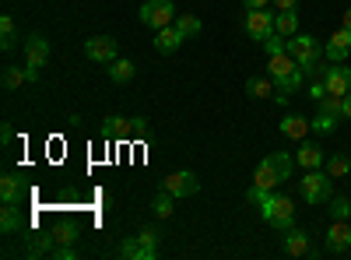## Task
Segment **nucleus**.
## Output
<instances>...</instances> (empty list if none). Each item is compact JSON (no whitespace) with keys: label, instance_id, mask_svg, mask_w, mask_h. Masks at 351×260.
I'll return each instance as SVG.
<instances>
[{"label":"nucleus","instance_id":"nucleus-1","mask_svg":"<svg viewBox=\"0 0 351 260\" xmlns=\"http://www.w3.org/2000/svg\"><path fill=\"white\" fill-rule=\"evenodd\" d=\"M291 172H295V155L271 152L267 158L253 169V187L246 190V200H250V204H260V200L267 197L271 190H278L285 180H291Z\"/></svg>","mask_w":351,"mask_h":260},{"label":"nucleus","instance_id":"nucleus-2","mask_svg":"<svg viewBox=\"0 0 351 260\" xmlns=\"http://www.w3.org/2000/svg\"><path fill=\"white\" fill-rule=\"evenodd\" d=\"M260 218L267 222L271 228H278V233H288V228L295 225V200H291L288 193L271 190L267 197L260 200Z\"/></svg>","mask_w":351,"mask_h":260},{"label":"nucleus","instance_id":"nucleus-3","mask_svg":"<svg viewBox=\"0 0 351 260\" xmlns=\"http://www.w3.org/2000/svg\"><path fill=\"white\" fill-rule=\"evenodd\" d=\"M299 187H302V200H306V204H313V208L327 204V200L334 197V193H330L334 176H330L327 169H306L302 180H299Z\"/></svg>","mask_w":351,"mask_h":260},{"label":"nucleus","instance_id":"nucleus-4","mask_svg":"<svg viewBox=\"0 0 351 260\" xmlns=\"http://www.w3.org/2000/svg\"><path fill=\"white\" fill-rule=\"evenodd\" d=\"M288 53L295 56V64L302 67V74H309L319 60H324V43H319L316 36H309V32H295L288 39Z\"/></svg>","mask_w":351,"mask_h":260},{"label":"nucleus","instance_id":"nucleus-5","mask_svg":"<svg viewBox=\"0 0 351 260\" xmlns=\"http://www.w3.org/2000/svg\"><path fill=\"white\" fill-rule=\"evenodd\" d=\"M176 4L172 0H144L141 4V11H137V18H141V25H148V28H165V25H172L176 21Z\"/></svg>","mask_w":351,"mask_h":260},{"label":"nucleus","instance_id":"nucleus-6","mask_svg":"<svg viewBox=\"0 0 351 260\" xmlns=\"http://www.w3.org/2000/svg\"><path fill=\"white\" fill-rule=\"evenodd\" d=\"M162 190L172 193L176 200H180V197H193L200 190V180L193 176L190 169H176V172H169V176L162 180Z\"/></svg>","mask_w":351,"mask_h":260},{"label":"nucleus","instance_id":"nucleus-7","mask_svg":"<svg viewBox=\"0 0 351 260\" xmlns=\"http://www.w3.org/2000/svg\"><path fill=\"white\" fill-rule=\"evenodd\" d=\"M274 8H260V11H246V36L263 43L267 36H274Z\"/></svg>","mask_w":351,"mask_h":260},{"label":"nucleus","instance_id":"nucleus-8","mask_svg":"<svg viewBox=\"0 0 351 260\" xmlns=\"http://www.w3.org/2000/svg\"><path fill=\"white\" fill-rule=\"evenodd\" d=\"M84 56L106 67L120 56V46H116V39H109V36H92V39H84Z\"/></svg>","mask_w":351,"mask_h":260},{"label":"nucleus","instance_id":"nucleus-9","mask_svg":"<svg viewBox=\"0 0 351 260\" xmlns=\"http://www.w3.org/2000/svg\"><path fill=\"white\" fill-rule=\"evenodd\" d=\"M348 250H351V225H348V218H330V225H327V253L341 257Z\"/></svg>","mask_w":351,"mask_h":260},{"label":"nucleus","instance_id":"nucleus-10","mask_svg":"<svg viewBox=\"0 0 351 260\" xmlns=\"http://www.w3.org/2000/svg\"><path fill=\"white\" fill-rule=\"evenodd\" d=\"M21 46H25V64H28V67H46V64H49V39H46V36L32 32Z\"/></svg>","mask_w":351,"mask_h":260},{"label":"nucleus","instance_id":"nucleus-11","mask_svg":"<svg viewBox=\"0 0 351 260\" xmlns=\"http://www.w3.org/2000/svg\"><path fill=\"white\" fill-rule=\"evenodd\" d=\"M324 56H327V60L330 64H344L348 60V56H351V28H337V32L330 36V43L324 46Z\"/></svg>","mask_w":351,"mask_h":260},{"label":"nucleus","instance_id":"nucleus-12","mask_svg":"<svg viewBox=\"0 0 351 260\" xmlns=\"http://www.w3.org/2000/svg\"><path fill=\"white\" fill-rule=\"evenodd\" d=\"M324 84H327V95H348L351 92V67L330 64L324 74Z\"/></svg>","mask_w":351,"mask_h":260},{"label":"nucleus","instance_id":"nucleus-13","mask_svg":"<svg viewBox=\"0 0 351 260\" xmlns=\"http://www.w3.org/2000/svg\"><path fill=\"white\" fill-rule=\"evenodd\" d=\"M295 71H299V64H295V56H291V53H274V56H267V78H274V84L288 81Z\"/></svg>","mask_w":351,"mask_h":260},{"label":"nucleus","instance_id":"nucleus-14","mask_svg":"<svg viewBox=\"0 0 351 260\" xmlns=\"http://www.w3.org/2000/svg\"><path fill=\"white\" fill-rule=\"evenodd\" d=\"M324 162H327V155H324V148H319L316 141H299V152H295V165L306 172V169H324Z\"/></svg>","mask_w":351,"mask_h":260},{"label":"nucleus","instance_id":"nucleus-15","mask_svg":"<svg viewBox=\"0 0 351 260\" xmlns=\"http://www.w3.org/2000/svg\"><path fill=\"white\" fill-rule=\"evenodd\" d=\"M183 43H186V39L180 36V28H176V25H165V28H158V32H155V49H158L162 56L176 53Z\"/></svg>","mask_w":351,"mask_h":260},{"label":"nucleus","instance_id":"nucleus-16","mask_svg":"<svg viewBox=\"0 0 351 260\" xmlns=\"http://www.w3.org/2000/svg\"><path fill=\"white\" fill-rule=\"evenodd\" d=\"M313 127H309V120L306 117H299V113H288V117L281 120V134L288 137V141H306V134H309Z\"/></svg>","mask_w":351,"mask_h":260},{"label":"nucleus","instance_id":"nucleus-17","mask_svg":"<svg viewBox=\"0 0 351 260\" xmlns=\"http://www.w3.org/2000/svg\"><path fill=\"white\" fill-rule=\"evenodd\" d=\"M285 253H288V257H306V253H313V250H309V236L302 233V228L291 225L288 233H285Z\"/></svg>","mask_w":351,"mask_h":260},{"label":"nucleus","instance_id":"nucleus-18","mask_svg":"<svg viewBox=\"0 0 351 260\" xmlns=\"http://www.w3.org/2000/svg\"><path fill=\"white\" fill-rule=\"evenodd\" d=\"M106 74H109L112 84H127V81H134L137 67H134V60H123V56H116L112 64H106Z\"/></svg>","mask_w":351,"mask_h":260},{"label":"nucleus","instance_id":"nucleus-19","mask_svg":"<svg viewBox=\"0 0 351 260\" xmlns=\"http://www.w3.org/2000/svg\"><path fill=\"white\" fill-rule=\"evenodd\" d=\"M158 253H162V250L144 246L137 236H134V239H127V243L120 246V257H127V260H158Z\"/></svg>","mask_w":351,"mask_h":260},{"label":"nucleus","instance_id":"nucleus-20","mask_svg":"<svg viewBox=\"0 0 351 260\" xmlns=\"http://www.w3.org/2000/svg\"><path fill=\"white\" fill-rule=\"evenodd\" d=\"M274 32L285 36V39L295 36L299 32V11H278L274 14Z\"/></svg>","mask_w":351,"mask_h":260},{"label":"nucleus","instance_id":"nucleus-21","mask_svg":"<svg viewBox=\"0 0 351 260\" xmlns=\"http://www.w3.org/2000/svg\"><path fill=\"white\" fill-rule=\"evenodd\" d=\"M274 92H278L274 78H250L246 81V95H253V99H274Z\"/></svg>","mask_w":351,"mask_h":260},{"label":"nucleus","instance_id":"nucleus-22","mask_svg":"<svg viewBox=\"0 0 351 260\" xmlns=\"http://www.w3.org/2000/svg\"><path fill=\"white\" fill-rule=\"evenodd\" d=\"M21 225H25V218H21L18 204H4V208H0V233H21Z\"/></svg>","mask_w":351,"mask_h":260},{"label":"nucleus","instance_id":"nucleus-23","mask_svg":"<svg viewBox=\"0 0 351 260\" xmlns=\"http://www.w3.org/2000/svg\"><path fill=\"white\" fill-rule=\"evenodd\" d=\"M172 25L180 28V36H183V39H197V36H200V28H204V21H200L197 14H190V11H186V14H176Z\"/></svg>","mask_w":351,"mask_h":260},{"label":"nucleus","instance_id":"nucleus-24","mask_svg":"<svg viewBox=\"0 0 351 260\" xmlns=\"http://www.w3.org/2000/svg\"><path fill=\"white\" fill-rule=\"evenodd\" d=\"M0 200H4V204H21V180L11 176V172L0 180Z\"/></svg>","mask_w":351,"mask_h":260},{"label":"nucleus","instance_id":"nucleus-25","mask_svg":"<svg viewBox=\"0 0 351 260\" xmlns=\"http://www.w3.org/2000/svg\"><path fill=\"white\" fill-rule=\"evenodd\" d=\"M337 120H341L337 113H324V109H319L316 117L309 120V127H313L316 134H334V130H337Z\"/></svg>","mask_w":351,"mask_h":260},{"label":"nucleus","instance_id":"nucleus-26","mask_svg":"<svg viewBox=\"0 0 351 260\" xmlns=\"http://www.w3.org/2000/svg\"><path fill=\"white\" fill-rule=\"evenodd\" d=\"M152 211H155V218H172V211H176V197L165 193V190H158V197L152 200Z\"/></svg>","mask_w":351,"mask_h":260},{"label":"nucleus","instance_id":"nucleus-27","mask_svg":"<svg viewBox=\"0 0 351 260\" xmlns=\"http://www.w3.org/2000/svg\"><path fill=\"white\" fill-rule=\"evenodd\" d=\"M324 169L330 172L334 180H344L348 172H351V158H348V155H330V158L324 162Z\"/></svg>","mask_w":351,"mask_h":260},{"label":"nucleus","instance_id":"nucleus-28","mask_svg":"<svg viewBox=\"0 0 351 260\" xmlns=\"http://www.w3.org/2000/svg\"><path fill=\"white\" fill-rule=\"evenodd\" d=\"M0 36H4V39H0V46H4V49H14V43H18V28H14V18H11V14L0 18Z\"/></svg>","mask_w":351,"mask_h":260},{"label":"nucleus","instance_id":"nucleus-29","mask_svg":"<svg viewBox=\"0 0 351 260\" xmlns=\"http://www.w3.org/2000/svg\"><path fill=\"white\" fill-rule=\"evenodd\" d=\"M53 243L56 236H28V257H39V253H53Z\"/></svg>","mask_w":351,"mask_h":260},{"label":"nucleus","instance_id":"nucleus-30","mask_svg":"<svg viewBox=\"0 0 351 260\" xmlns=\"http://www.w3.org/2000/svg\"><path fill=\"white\" fill-rule=\"evenodd\" d=\"M28 84V67H4V88H21Z\"/></svg>","mask_w":351,"mask_h":260},{"label":"nucleus","instance_id":"nucleus-31","mask_svg":"<svg viewBox=\"0 0 351 260\" xmlns=\"http://www.w3.org/2000/svg\"><path fill=\"white\" fill-rule=\"evenodd\" d=\"M327 208H330V218H351V200L348 197H330Z\"/></svg>","mask_w":351,"mask_h":260},{"label":"nucleus","instance_id":"nucleus-32","mask_svg":"<svg viewBox=\"0 0 351 260\" xmlns=\"http://www.w3.org/2000/svg\"><path fill=\"white\" fill-rule=\"evenodd\" d=\"M260 46H263V53H267V56H274V53H288V39H285V36H278V32H274V36H267Z\"/></svg>","mask_w":351,"mask_h":260},{"label":"nucleus","instance_id":"nucleus-33","mask_svg":"<svg viewBox=\"0 0 351 260\" xmlns=\"http://www.w3.org/2000/svg\"><path fill=\"white\" fill-rule=\"evenodd\" d=\"M137 239H141L144 246H155V250H162V233H158L155 225H148V228H141V233H137Z\"/></svg>","mask_w":351,"mask_h":260},{"label":"nucleus","instance_id":"nucleus-34","mask_svg":"<svg viewBox=\"0 0 351 260\" xmlns=\"http://www.w3.org/2000/svg\"><path fill=\"white\" fill-rule=\"evenodd\" d=\"M102 134H130V120H123V117H106Z\"/></svg>","mask_w":351,"mask_h":260},{"label":"nucleus","instance_id":"nucleus-35","mask_svg":"<svg viewBox=\"0 0 351 260\" xmlns=\"http://www.w3.org/2000/svg\"><path fill=\"white\" fill-rule=\"evenodd\" d=\"M316 106L324 113H337V117H341V113H344V95H327V99H319Z\"/></svg>","mask_w":351,"mask_h":260},{"label":"nucleus","instance_id":"nucleus-36","mask_svg":"<svg viewBox=\"0 0 351 260\" xmlns=\"http://www.w3.org/2000/svg\"><path fill=\"white\" fill-rule=\"evenodd\" d=\"M306 92H309V99H313V102H319V99H327V84H324V78H313Z\"/></svg>","mask_w":351,"mask_h":260},{"label":"nucleus","instance_id":"nucleus-37","mask_svg":"<svg viewBox=\"0 0 351 260\" xmlns=\"http://www.w3.org/2000/svg\"><path fill=\"white\" fill-rule=\"evenodd\" d=\"M49 257H53V260H77V250H74L71 243H60V246H53Z\"/></svg>","mask_w":351,"mask_h":260},{"label":"nucleus","instance_id":"nucleus-38","mask_svg":"<svg viewBox=\"0 0 351 260\" xmlns=\"http://www.w3.org/2000/svg\"><path fill=\"white\" fill-rule=\"evenodd\" d=\"M77 239V228L74 225H64L60 233H56V243H74Z\"/></svg>","mask_w":351,"mask_h":260},{"label":"nucleus","instance_id":"nucleus-39","mask_svg":"<svg viewBox=\"0 0 351 260\" xmlns=\"http://www.w3.org/2000/svg\"><path fill=\"white\" fill-rule=\"evenodd\" d=\"M130 134H134V137L148 134V120H144V117H134V120H130Z\"/></svg>","mask_w":351,"mask_h":260},{"label":"nucleus","instance_id":"nucleus-40","mask_svg":"<svg viewBox=\"0 0 351 260\" xmlns=\"http://www.w3.org/2000/svg\"><path fill=\"white\" fill-rule=\"evenodd\" d=\"M274 11H299V0H271Z\"/></svg>","mask_w":351,"mask_h":260},{"label":"nucleus","instance_id":"nucleus-41","mask_svg":"<svg viewBox=\"0 0 351 260\" xmlns=\"http://www.w3.org/2000/svg\"><path fill=\"white\" fill-rule=\"evenodd\" d=\"M246 11H260V8H271V0H243Z\"/></svg>","mask_w":351,"mask_h":260},{"label":"nucleus","instance_id":"nucleus-42","mask_svg":"<svg viewBox=\"0 0 351 260\" xmlns=\"http://www.w3.org/2000/svg\"><path fill=\"white\" fill-rule=\"evenodd\" d=\"M11 137H14V130H11V123H4V130H0V144H11Z\"/></svg>","mask_w":351,"mask_h":260},{"label":"nucleus","instance_id":"nucleus-43","mask_svg":"<svg viewBox=\"0 0 351 260\" xmlns=\"http://www.w3.org/2000/svg\"><path fill=\"white\" fill-rule=\"evenodd\" d=\"M341 117H344V120H351V92L344 95V113H341Z\"/></svg>","mask_w":351,"mask_h":260},{"label":"nucleus","instance_id":"nucleus-44","mask_svg":"<svg viewBox=\"0 0 351 260\" xmlns=\"http://www.w3.org/2000/svg\"><path fill=\"white\" fill-rule=\"evenodd\" d=\"M341 25H344V28H351V8L344 11V18H341Z\"/></svg>","mask_w":351,"mask_h":260}]
</instances>
